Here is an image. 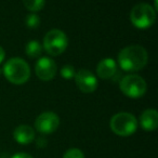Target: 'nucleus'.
Segmentation results:
<instances>
[{
	"mask_svg": "<svg viewBox=\"0 0 158 158\" xmlns=\"http://www.w3.org/2000/svg\"><path fill=\"white\" fill-rule=\"evenodd\" d=\"M147 61V51L138 44L126 47L118 54L119 66L125 72H138L143 69L146 66Z\"/></svg>",
	"mask_w": 158,
	"mask_h": 158,
	"instance_id": "obj_1",
	"label": "nucleus"
},
{
	"mask_svg": "<svg viewBox=\"0 0 158 158\" xmlns=\"http://www.w3.org/2000/svg\"><path fill=\"white\" fill-rule=\"evenodd\" d=\"M3 75L13 85H23L31 77V68L26 61L21 57H12L3 66Z\"/></svg>",
	"mask_w": 158,
	"mask_h": 158,
	"instance_id": "obj_2",
	"label": "nucleus"
},
{
	"mask_svg": "<svg viewBox=\"0 0 158 158\" xmlns=\"http://www.w3.org/2000/svg\"><path fill=\"white\" fill-rule=\"evenodd\" d=\"M110 129L119 136H130L138 129V120L130 113L120 112L115 114L110 119Z\"/></svg>",
	"mask_w": 158,
	"mask_h": 158,
	"instance_id": "obj_3",
	"label": "nucleus"
},
{
	"mask_svg": "<svg viewBox=\"0 0 158 158\" xmlns=\"http://www.w3.org/2000/svg\"><path fill=\"white\" fill-rule=\"evenodd\" d=\"M130 21L136 28L146 29L155 23L156 11L147 3H138L130 12Z\"/></svg>",
	"mask_w": 158,
	"mask_h": 158,
	"instance_id": "obj_4",
	"label": "nucleus"
},
{
	"mask_svg": "<svg viewBox=\"0 0 158 158\" xmlns=\"http://www.w3.org/2000/svg\"><path fill=\"white\" fill-rule=\"evenodd\" d=\"M119 88L126 97L131 99H139L146 93L147 85L141 76L131 74L121 78L119 82Z\"/></svg>",
	"mask_w": 158,
	"mask_h": 158,
	"instance_id": "obj_5",
	"label": "nucleus"
},
{
	"mask_svg": "<svg viewBox=\"0 0 158 158\" xmlns=\"http://www.w3.org/2000/svg\"><path fill=\"white\" fill-rule=\"evenodd\" d=\"M67 36L61 29H51L44 38V49L52 56L62 54L67 48Z\"/></svg>",
	"mask_w": 158,
	"mask_h": 158,
	"instance_id": "obj_6",
	"label": "nucleus"
},
{
	"mask_svg": "<svg viewBox=\"0 0 158 158\" xmlns=\"http://www.w3.org/2000/svg\"><path fill=\"white\" fill-rule=\"evenodd\" d=\"M60 126V118L53 112H44L40 114L35 120V128L41 134H51Z\"/></svg>",
	"mask_w": 158,
	"mask_h": 158,
	"instance_id": "obj_7",
	"label": "nucleus"
},
{
	"mask_svg": "<svg viewBox=\"0 0 158 158\" xmlns=\"http://www.w3.org/2000/svg\"><path fill=\"white\" fill-rule=\"evenodd\" d=\"M76 86L84 93L94 92L98 88V79L93 73L88 69H80L74 77Z\"/></svg>",
	"mask_w": 158,
	"mask_h": 158,
	"instance_id": "obj_8",
	"label": "nucleus"
},
{
	"mask_svg": "<svg viewBox=\"0 0 158 158\" xmlns=\"http://www.w3.org/2000/svg\"><path fill=\"white\" fill-rule=\"evenodd\" d=\"M56 70L57 67L55 62L51 57L48 56L40 57L35 65L36 75H37V77L40 80H44V81L52 80L55 77Z\"/></svg>",
	"mask_w": 158,
	"mask_h": 158,
	"instance_id": "obj_9",
	"label": "nucleus"
},
{
	"mask_svg": "<svg viewBox=\"0 0 158 158\" xmlns=\"http://www.w3.org/2000/svg\"><path fill=\"white\" fill-rule=\"evenodd\" d=\"M117 72V64L112 57H105L99 62L97 66V74L101 79H110Z\"/></svg>",
	"mask_w": 158,
	"mask_h": 158,
	"instance_id": "obj_10",
	"label": "nucleus"
},
{
	"mask_svg": "<svg viewBox=\"0 0 158 158\" xmlns=\"http://www.w3.org/2000/svg\"><path fill=\"white\" fill-rule=\"evenodd\" d=\"M13 138L19 144L27 145L35 140V130L27 125H20L14 129Z\"/></svg>",
	"mask_w": 158,
	"mask_h": 158,
	"instance_id": "obj_11",
	"label": "nucleus"
},
{
	"mask_svg": "<svg viewBox=\"0 0 158 158\" xmlns=\"http://www.w3.org/2000/svg\"><path fill=\"white\" fill-rule=\"evenodd\" d=\"M141 127L145 131H154L158 127V113L154 108L145 110L140 116Z\"/></svg>",
	"mask_w": 158,
	"mask_h": 158,
	"instance_id": "obj_12",
	"label": "nucleus"
},
{
	"mask_svg": "<svg viewBox=\"0 0 158 158\" xmlns=\"http://www.w3.org/2000/svg\"><path fill=\"white\" fill-rule=\"evenodd\" d=\"M25 52L31 59L39 57L42 52V46L38 40H31L29 42H27L25 47Z\"/></svg>",
	"mask_w": 158,
	"mask_h": 158,
	"instance_id": "obj_13",
	"label": "nucleus"
},
{
	"mask_svg": "<svg viewBox=\"0 0 158 158\" xmlns=\"http://www.w3.org/2000/svg\"><path fill=\"white\" fill-rule=\"evenodd\" d=\"M22 1L24 3L25 8L33 13L40 11L44 8V2H46V0H22Z\"/></svg>",
	"mask_w": 158,
	"mask_h": 158,
	"instance_id": "obj_14",
	"label": "nucleus"
},
{
	"mask_svg": "<svg viewBox=\"0 0 158 158\" xmlns=\"http://www.w3.org/2000/svg\"><path fill=\"white\" fill-rule=\"evenodd\" d=\"M25 24L31 29L38 28L40 25V18L35 13L28 14V15L26 16V19H25Z\"/></svg>",
	"mask_w": 158,
	"mask_h": 158,
	"instance_id": "obj_15",
	"label": "nucleus"
},
{
	"mask_svg": "<svg viewBox=\"0 0 158 158\" xmlns=\"http://www.w3.org/2000/svg\"><path fill=\"white\" fill-rule=\"evenodd\" d=\"M60 74H61V76L63 77L64 79L69 80V79L74 78L75 75H76V72H75V68L73 67L72 65H65L61 68Z\"/></svg>",
	"mask_w": 158,
	"mask_h": 158,
	"instance_id": "obj_16",
	"label": "nucleus"
},
{
	"mask_svg": "<svg viewBox=\"0 0 158 158\" xmlns=\"http://www.w3.org/2000/svg\"><path fill=\"white\" fill-rule=\"evenodd\" d=\"M63 158H85V155L79 148H69L65 152Z\"/></svg>",
	"mask_w": 158,
	"mask_h": 158,
	"instance_id": "obj_17",
	"label": "nucleus"
},
{
	"mask_svg": "<svg viewBox=\"0 0 158 158\" xmlns=\"http://www.w3.org/2000/svg\"><path fill=\"white\" fill-rule=\"evenodd\" d=\"M11 158H33V156H31L29 154L26 153H16Z\"/></svg>",
	"mask_w": 158,
	"mask_h": 158,
	"instance_id": "obj_18",
	"label": "nucleus"
},
{
	"mask_svg": "<svg viewBox=\"0 0 158 158\" xmlns=\"http://www.w3.org/2000/svg\"><path fill=\"white\" fill-rule=\"evenodd\" d=\"M6 57V53H5V50H3L2 47H0V64L2 63L3 60Z\"/></svg>",
	"mask_w": 158,
	"mask_h": 158,
	"instance_id": "obj_19",
	"label": "nucleus"
},
{
	"mask_svg": "<svg viewBox=\"0 0 158 158\" xmlns=\"http://www.w3.org/2000/svg\"><path fill=\"white\" fill-rule=\"evenodd\" d=\"M0 73H1V69H0Z\"/></svg>",
	"mask_w": 158,
	"mask_h": 158,
	"instance_id": "obj_20",
	"label": "nucleus"
}]
</instances>
